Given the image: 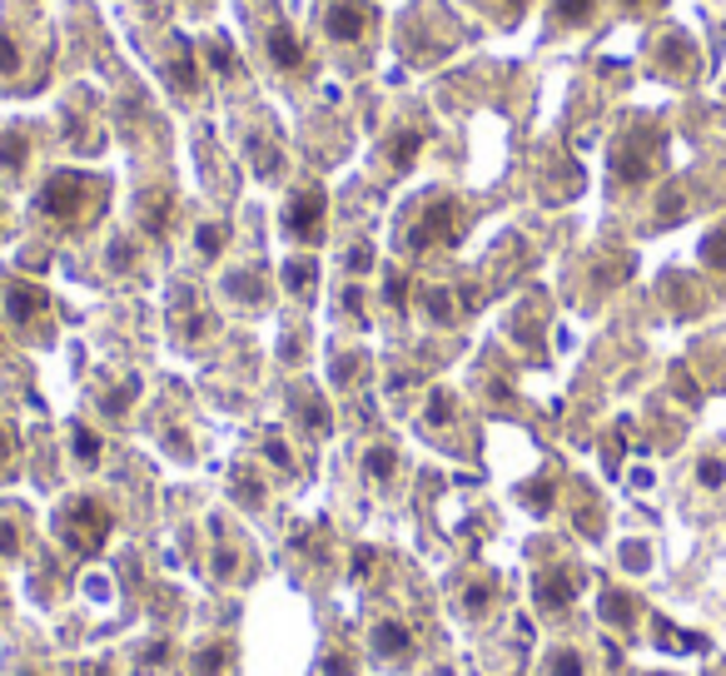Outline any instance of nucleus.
Instances as JSON below:
<instances>
[{"mask_svg":"<svg viewBox=\"0 0 726 676\" xmlns=\"http://www.w3.org/2000/svg\"><path fill=\"white\" fill-rule=\"evenodd\" d=\"M622 6H647V0H622Z\"/></svg>","mask_w":726,"mask_h":676,"instance_id":"nucleus-50","label":"nucleus"},{"mask_svg":"<svg viewBox=\"0 0 726 676\" xmlns=\"http://www.w3.org/2000/svg\"><path fill=\"white\" fill-rule=\"evenodd\" d=\"M419 149H423V130H399L389 139V149H383V155H389L393 169H409L413 159H419Z\"/></svg>","mask_w":726,"mask_h":676,"instance_id":"nucleus-21","label":"nucleus"},{"mask_svg":"<svg viewBox=\"0 0 726 676\" xmlns=\"http://www.w3.org/2000/svg\"><path fill=\"white\" fill-rule=\"evenodd\" d=\"M10 453H16V443H10V433H6V423H0V468L10 463Z\"/></svg>","mask_w":726,"mask_h":676,"instance_id":"nucleus-48","label":"nucleus"},{"mask_svg":"<svg viewBox=\"0 0 726 676\" xmlns=\"http://www.w3.org/2000/svg\"><path fill=\"white\" fill-rule=\"evenodd\" d=\"M140 662H145V672H159V667L169 662V641H155V647H149Z\"/></svg>","mask_w":726,"mask_h":676,"instance_id":"nucleus-43","label":"nucleus"},{"mask_svg":"<svg viewBox=\"0 0 726 676\" xmlns=\"http://www.w3.org/2000/svg\"><path fill=\"white\" fill-rule=\"evenodd\" d=\"M522 498L532 502V512H542L552 502V482H532V488H522Z\"/></svg>","mask_w":726,"mask_h":676,"instance_id":"nucleus-40","label":"nucleus"},{"mask_svg":"<svg viewBox=\"0 0 726 676\" xmlns=\"http://www.w3.org/2000/svg\"><path fill=\"white\" fill-rule=\"evenodd\" d=\"M334 379H339V383L359 379V359H339V363H334Z\"/></svg>","mask_w":726,"mask_h":676,"instance_id":"nucleus-46","label":"nucleus"},{"mask_svg":"<svg viewBox=\"0 0 726 676\" xmlns=\"http://www.w3.org/2000/svg\"><path fill=\"white\" fill-rule=\"evenodd\" d=\"M393 468H399V453H393L389 443H373L369 453H363V478L369 482H389Z\"/></svg>","mask_w":726,"mask_h":676,"instance_id":"nucleus-22","label":"nucleus"},{"mask_svg":"<svg viewBox=\"0 0 726 676\" xmlns=\"http://www.w3.org/2000/svg\"><path fill=\"white\" fill-rule=\"evenodd\" d=\"M264 50H269L274 70H298L304 66V46H298V36L290 26H269V36H264Z\"/></svg>","mask_w":726,"mask_h":676,"instance_id":"nucleus-12","label":"nucleus"},{"mask_svg":"<svg viewBox=\"0 0 726 676\" xmlns=\"http://www.w3.org/2000/svg\"><path fill=\"white\" fill-rule=\"evenodd\" d=\"M324 676H359V662L349 651H328L324 657Z\"/></svg>","mask_w":726,"mask_h":676,"instance_id":"nucleus-38","label":"nucleus"},{"mask_svg":"<svg viewBox=\"0 0 726 676\" xmlns=\"http://www.w3.org/2000/svg\"><path fill=\"white\" fill-rule=\"evenodd\" d=\"M373 651H379L383 662H399V657H413V631L403 627L399 617H383L379 627H373Z\"/></svg>","mask_w":726,"mask_h":676,"instance_id":"nucleus-10","label":"nucleus"},{"mask_svg":"<svg viewBox=\"0 0 726 676\" xmlns=\"http://www.w3.org/2000/svg\"><path fill=\"white\" fill-rule=\"evenodd\" d=\"M26 159H30V135L26 130H6V135H0V169H6V175H20V169H26Z\"/></svg>","mask_w":726,"mask_h":676,"instance_id":"nucleus-19","label":"nucleus"},{"mask_svg":"<svg viewBox=\"0 0 726 676\" xmlns=\"http://www.w3.org/2000/svg\"><path fill=\"white\" fill-rule=\"evenodd\" d=\"M165 80L175 85V95H199V60L189 40H175V56L165 66Z\"/></svg>","mask_w":726,"mask_h":676,"instance_id":"nucleus-9","label":"nucleus"},{"mask_svg":"<svg viewBox=\"0 0 726 676\" xmlns=\"http://www.w3.org/2000/svg\"><path fill=\"white\" fill-rule=\"evenodd\" d=\"M702 264H707L712 274H726V229H712L707 239H702Z\"/></svg>","mask_w":726,"mask_h":676,"instance_id":"nucleus-30","label":"nucleus"},{"mask_svg":"<svg viewBox=\"0 0 726 676\" xmlns=\"http://www.w3.org/2000/svg\"><path fill=\"white\" fill-rule=\"evenodd\" d=\"M279 278H284V288H290L294 298H308L314 294V284H318V264L308 259V254H294V259L279 270Z\"/></svg>","mask_w":726,"mask_h":676,"instance_id":"nucleus-13","label":"nucleus"},{"mask_svg":"<svg viewBox=\"0 0 726 676\" xmlns=\"http://www.w3.org/2000/svg\"><path fill=\"white\" fill-rule=\"evenodd\" d=\"M697 488L702 492H722L726 488V458H717V453H707V458H697Z\"/></svg>","mask_w":726,"mask_h":676,"instance_id":"nucleus-26","label":"nucleus"},{"mask_svg":"<svg viewBox=\"0 0 726 676\" xmlns=\"http://www.w3.org/2000/svg\"><path fill=\"white\" fill-rule=\"evenodd\" d=\"M0 349H6V339H0Z\"/></svg>","mask_w":726,"mask_h":676,"instance_id":"nucleus-51","label":"nucleus"},{"mask_svg":"<svg viewBox=\"0 0 726 676\" xmlns=\"http://www.w3.org/2000/svg\"><path fill=\"white\" fill-rule=\"evenodd\" d=\"M130 399H135V383H125L120 393H110V399H105V413H125V408H130Z\"/></svg>","mask_w":726,"mask_h":676,"instance_id":"nucleus-44","label":"nucleus"},{"mask_svg":"<svg viewBox=\"0 0 726 676\" xmlns=\"http://www.w3.org/2000/svg\"><path fill=\"white\" fill-rule=\"evenodd\" d=\"M50 308V294L40 284H30V278H16V284H6V314H10V324H36L40 314Z\"/></svg>","mask_w":726,"mask_h":676,"instance_id":"nucleus-8","label":"nucleus"},{"mask_svg":"<svg viewBox=\"0 0 726 676\" xmlns=\"http://www.w3.org/2000/svg\"><path fill=\"white\" fill-rule=\"evenodd\" d=\"M224 294L239 298V304H249V308H259L264 304V278L254 270H234V274H224Z\"/></svg>","mask_w":726,"mask_h":676,"instance_id":"nucleus-16","label":"nucleus"},{"mask_svg":"<svg viewBox=\"0 0 726 676\" xmlns=\"http://www.w3.org/2000/svg\"><path fill=\"white\" fill-rule=\"evenodd\" d=\"M363 30H369V6H363V0H328L324 36L334 40V46H359Z\"/></svg>","mask_w":726,"mask_h":676,"instance_id":"nucleus-6","label":"nucleus"},{"mask_svg":"<svg viewBox=\"0 0 726 676\" xmlns=\"http://www.w3.org/2000/svg\"><path fill=\"white\" fill-rule=\"evenodd\" d=\"M653 66L661 75H691L697 70V50H691L681 36H661L657 50H653Z\"/></svg>","mask_w":726,"mask_h":676,"instance_id":"nucleus-11","label":"nucleus"},{"mask_svg":"<svg viewBox=\"0 0 726 676\" xmlns=\"http://www.w3.org/2000/svg\"><path fill=\"white\" fill-rule=\"evenodd\" d=\"M264 458H269V463L279 468V473H294V453H290V443H284L279 433L264 438Z\"/></svg>","mask_w":726,"mask_h":676,"instance_id":"nucleus-33","label":"nucleus"},{"mask_svg":"<svg viewBox=\"0 0 726 676\" xmlns=\"http://www.w3.org/2000/svg\"><path fill=\"white\" fill-rule=\"evenodd\" d=\"M234 567H239V557H234L229 547H219V552H215V577H229Z\"/></svg>","mask_w":726,"mask_h":676,"instance_id":"nucleus-45","label":"nucleus"},{"mask_svg":"<svg viewBox=\"0 0 726 676\" xmlns=\"http://www.w3.org/2000/svg\"><path fill=\"white\" fill-rule=\"evenodd\" d=\"M70 453H75V463H80V468H95V463H100V438H95L85 423H75L70 428Z\"/></svg>","mask_w":726,"mask_h":676,"instance_id":"nucleus-25","label":"nucleus"},{"mask_svg":"<svg viewBox=\"0 0 726 676\" xmlns=\"http://www.w3.org/2000/svg\"><path fill=\"white\" fill-rule=\"evenodd\" d=\"M229 492H234V502H239V508H249V512L264 508V482H259L254 468H234V473H229Z\"/></svg>","mask_w":726,"mask_h":676,"instance_id":"nucleus-17","label":"nucleus"},{"mask_svg":"<svg viewBox=\"0 0 726 676\" xmlns=\"http://www.w3.org/2000/svg\"><path fill=\"white\" fill-rule=\"evenodd\" d=\"M433 244H458V204L453 199H433L419 214V224L409 229V249H433Z\"/></svg>","mask_w":726,"mask_h":676,"instance_id":"nucleus-5","label":"nucleus"},{"mask_svg":"<svg viewBox=\"0 0 726 676\" xmlns=\"http://www.w3.org/2000/svg\"><path fill=\"white\" fill-rule=\"evenodd\" d=\"M622 567L642 572V567H647V542H627V547H622Z\"/></svg>","mask_w":726,"mask_h":676,"instance_id":"nucleus-42","label":"nucleus"},{"mask_svg":"<svg viewBox=\"0 0 726 676\" xmlns=\"http://www.w3.org/2000/svg\"><path fill=\"white\" fill-rule=\"evenodd\" d=\"M135 259H140L135 239H130V234H115L110 249H105V270H110V274H130V270H135Z\"/></svg>","mask_w":726,"mask_h":676,"instance_id":"nucleus-24","label":"nucleus"},{"mask_svg":"<svg viewBox=\"0 0 726 676\" xmlns=\"http://www.w3.org/2000/svg\"><path fill=\"white\" fill-rule=\"evenodd\" d=\"M20 66H26V56H20L16 36H10V30H0V75H20Z\"/></svg>","mask_w":726,"mask_h":676,"instance_id":"nucleus-34","label":"nucleus"},{"mask_svg":"<svg viewBox=\"0 0 726 676\" xmlns=\"http://www.w3.org/2000/svg\"><path fill=\"white\" fill-rule=\"evenodd\" d=\"M423 314H429V324H438V329H453V319H458L453 288H448V284H429V288H423Z\"/></svg>","mask_w":726,"mask_h":676,"instance_id":"nucleus-15","label":"nucleus"},{"mask_svg":"<svg viewBox=\"0 0 726 676\" xmlns=\"http://www.w3.org/2000/svg\"><path fill=\"white\" fill-rule=\"evenodd\" d=\"M532 597H538L542 611L572 607V597H578V572H572V567H548V572H538V582H532Z\"/></svg>","mask_w":726,"mask_h":676,"instance_id":"nucleus-7","label":"nucleus"},{"mask_svg":"<svg viewBox=\"0 0 726 676\" xmlns=\"http://www.w3.org/2000/svg\"><path fill=\"white\" fill-rule=\"evenodd\" d=\"M597 611H602V621H607V627H622V631L637 621V602L622 592V587H607V592H602V602H597Z\"/></svg>","mask_w":726,"mask_h":676,"instance_id":"nucleus-14","label":"nucleus"},{"mask_svg":"<svg viewBox=\"0 0 726 676\" xmlns=\"http://www.w3.org/2000/svg\"><path fill=\"white\" fill-rule=\"evenodd\" d=\"M85 199H90V179L66 169V175L46 179V189L36 195V209L46 214V219H56V224H75L85 214Z\"/></svg>","mask_w":726,"mask_h":676,"instance_id":"nucleus-3","label":"nucleus"},{"mask_svg":"<svg viewBox=\"0 0 726 676\" xmlns=\"http://www.w3.org/2000/svg\"><path fill=\"white\" fill-rule=\"evenodd\" d=\"M423 423H429V428H448V423H453V393L433 389L429 393V408H423Z\"/></svg>","mask_w":726,"mask_h":676,"instance_id":"nucleus-28","label":"nucleus"},{"mask_svg":"<svg viewBox=\"0 0 726 676\" xmlns=\"http://www.w3.org/2000/svg\"><path fill=\"white\" fill-rule=\"evenodd\" d=\"M249 155H254V169H259L264 179H274L284 169V155H279V145H264V139H249Z\"/></svg>","mask_w":726,"mask_h":676,"instance_id":"nucleus-27","label":"nucleus"},{"mask_svg":"<svg viewBox=\"0 0 726 676\" xmlns=\"http://www.w3.org/2000/svg\"><path fill=\"white\" fill-rule=\"evenodd\" d=\"M383 304H389L393 314H403V308H409V274H403V270H389V278H383Z\"/></svg>","mask_w":726,"mask_h":676,"instance_id":"nucleus-29","label":"nucleus"},{"mask_svg":"<svg viewBox=\"0 0 726 676\" xmlns=\"http://www.w3.org/2000/svg\"><path fill=\"white\" fill-rule=\"evenodd\" d=\"M165 219H169V199L165 195H145V229L159 234L165 229Z\"/></svg>","mask_w":726,"mask_h":676,"instance_id":"nucleus-35","label":"nucleus"},{"mask_svg":"<svg viewBox=\"0 0 726 676\" xmlns=\"http://www.w3.org/2000/svg\"><path fill=\"white\" fill-rule=\"evenodd\" d=\"M542 676H587V657L578 647H552L542 657Z\"/></svg>","mask_w":726,"mask_h":676,"instance_id":"nucleus-20","label":"nucleus"},{"mask_svg":"<svg viewBox=\"0 0 726 676\" xmlns=\"http://www.w3.org/2000/svg\"><path fill=\"white\" fill-rule=\"evenodd\" d=\"M369 567H373V552L369 547H359L354 552V577H369Z\"/></svg>","mask_w":726,"mask_h":676,"instance_id":"nucleus-47","label":"nucleus"},{"mask_svg":"<svg viewBox=\"0 0 726 676\" xmlns=\"http://www.w3.org/2000/svg\"><path fill=\"white\" fill-rule=\"evenodd\" d=\"M503 6H508V10H522V6H528V0H503Z\"/></svg>","mask_w":726,"mask_h":676,"instance_id":"nucleus-49","label":"nucleus"},{"mask_svg":"<svg viewBox=\"0 0 726 676\" xmlns=\"http://www.w3.org/2000/svg\"><path fill=\"white\" fill-rule=\"evenodd\" d=\"M294 408H298V418H304V428L308 433H328L334 428V413H328V403H324V393H298L294 399Z\"/></svg>","mask_w":726,"mask_h":676,"instance_id":"nucleus-18","label":"nucleus"},{"mask_svg":"<svg viewBox=\"0 0 726 676\" xmlns=\"http://www.w3.org/2000/svg\"><path fill=\"white\" fill-rule=\"evenodd\" d=\"M592 16H597V0H552V20L558 26H592Z\"/></svg>","mask_w":726,"mask_h":676,"instance_id":"nucleus-23","label":"nucleus"},{"mask_svg":"<svg viewBox=\"0 0 726 676\" xmlns=\"http://www.w3.org/2000/svg\"><path fill=\"white\" fill-rule=\"evenodd\" d=\"M209 66H215V75H234V70H239V60L229 56V46H224V40H209Z\"/></svg>","mask_w":726,"mask_h":676,"instance_id":"nucleus-37","label":"nucleus"},{"mask_svg":"<svg viewBox=\"0 0 726 676\" xmlns=\"http://www.w3.org/2000/svg\"><path fill=\"white\" fill-rule=\"evenodd\" d=\"M488 602H493V592H488L483 582H473V587H468V592H463V611H468V617H483Z\"/></svg>","mask_w":726,"mask_h":676,"instance_id":"nucleus-36","label":"nucleus"},{"mask_svg":"<svg viewBox=\"0 0 726 676\" xmlns=\"http://www.w3.org/2000/svg\"><path fill=\"white\" fill-rule=\"evenodd\" d=\"M56 528H60V538H66L75 552H100L105 538H110V528H115V518H110V508L105 502H95V498H70L66 508H60V518H56Z\"/></svg>","mask_w":726,"mask_h":676,"instance_id":"nucleus-1","label":"nucleus"},{"mask_svg":"<svg viewBox=\"0 0 726 676\" xmlns=\"http://www.w3.org/2000/svg\"><path fill=\"white\" fill-rule=\"evenodd\" d=\"M195 249L205 254V259H219V254H224V224H199V229H195Z\"/></svg>","mask_w":726,"mask_h":676,"instance_id":"nucleus-32","label":"nucleus"},{"mask_svg":"<svg viewBox=\"0 0 726 676\" xmlns=\"http://www.w3.org/2000/svg\"><path fill=\"white\" fill-rule=\"evenodd\" d=\"M324 219H328V195L318 185L294 189V199L284 204V234L298 244H318L324 239Z\"/></svg>","mask_w":726,"mask_h":676,"instance_id":"nucleus-2","label":"nucleus"},{"mask_svg":"<svg viewBox=\"0 0 726 676\" xmlns=\"http://www.w3.org/2000/svg\"><path fill=\"white\" fill-rule=\"evenodd\" d=\"M344 264H349V274H369V264H373V249H369V244H354V249L344 254Z\"/></svg>","mask_w":726,"mask_h":676,"instance_id":"nucleus-39","label":"nucleus"},{"mask_svg":"<svg viewBox=\"0 0 726 676\" xmlns=\"http://www.w3.org/2000/svg\"><path fill=\"white\" fill-rule=\"evenodd\" d=\"M653 169H657V135L653 130H632L617 139V149H612L617 185H647Z\"/></svg>","mask_w":726,"mask_h":676,"instance_id":"nucleus-4","label":"nucleus"},{"mask_svg":"<svg viewBox=\"0 0 726 676\" xmlns=\"http://www.w3.org/2000/svg\"><path fill=\"white\" fill-rule=\"evenodd\" d=\"M16 552H20V532H16V522L0 518V557H16Z\"/></svg>","mask_w":726,"mask_h":676,"instance_id":"nucleus-41","label":"nucleus"},{"mask_svg":"<svg viewBox=\"0 0 726 676\" xmlns=\"http://www.w3.org/2000/svg\"><path fill=\"white\" fill-rule=\"evenodd\" d=\"M224 662H229V647H224V641H209V647L195 657V676H219Z\"/></svg>","mask_w":726,"mask_h":676,"instance_id":"nucleus-31","label":"nucleus"}]
</instances>
